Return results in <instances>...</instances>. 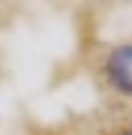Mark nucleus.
Here are the masks:
<instances>
[{
    "instance_id": "f03ea898",
    "label": "nucleus",
    "mask_w": 132,
    "mask_h": 135,
    "mask_svg": "<svg viewBox=\"0 0 132 135\" xmlns=\"http://www.w3.org/2000/svg\"><path fill=\"white\" fill-rule=\"evenodd\" d=\"M118 135H132V130H125V133H118Z\"/></svg>"
},
{
    "instance_id": "f257e3e1",
    "label": "nucleus",
    "mask_w": 132,
    "mask_h": 135,
    "mask_svg": "<svg viewBox=\"0 0 132 135\" xmlns=\"http://www.w3.org/2000/svg\"><path fill=\"white\" fill-rule=\"evenodd\" d=\"M105 76L115 91L132 96V44H120L108 54Z\"/></svg>"
}]
</instances>
